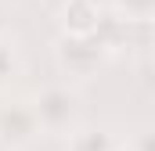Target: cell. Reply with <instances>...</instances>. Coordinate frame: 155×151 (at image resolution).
Returning a JSON list of instances; mask_svg holds the SVG:
<instances>
[{"instance_id":"1","label":"cell","mask_w":155,"mask_h":151,"mask_svg":"<svg viewBox=\"0 0 155 151\" xmlns=\"http://www.w3.org/2000/svg\"><path fill=\"white\" fill-rule=\"evenodd\" d=\"M33 112H36L40 133L47 137H72L83 126V101L79 90L69 83H51L33 97Z\"/></svg>"},{"instance_id":"2","label":"cell","mask_w":155,"mask_h":151,"mask_svg":"<svg viewBox=\"0 0 155 151\" xmlns=\"http://www.w3.org/2000/svg\"><path fill=\"white\" fill-rule=\"evenodd\" d=\"M108 54H112V47L97 36V33L94 36H69V33H61L58 43H54L58 69L65 76H72V79H90V76L108 61Z\"/></svg>"},{"instance_id":"3","label":"cell","mask_w":155,"mask_h":151,"mask_svg":"<svg viewBox=\"0 0 155 151\" xmlns=\"http://www.w3.org/2000/svg\"><path fill=\"white\" fill-rule=\"evenodd\" d=\"M40 137L33 101H4L0 104V148L22 151Z\"/></svg>"},{"instance_id":"4","label":"cell","mask_w":155,"mask_h":151,"mask_svg":"<svg viewBox=\"0 0 155 151\" xmlns=\"http://www.w3.org/2000/svg\"><path fill=\"white\" fill-rule=\"evenodd\" d=\"M101 7L94 0H65L61 4V25L69 36H94L101 29Z\"/></svg>"},{"instance_id":"5","label":"cell","mask_w":155,"mask_h":151,"mask_svg":"<svg viewBox=\"0 0 155 151\" xmlns=\"http://www.w3.org/2000/svg\"><path fill=\"white\" fill-rule=\"evenodd\" d=\"M116 137L108 130H94V126H79L76 133L69 137V151H116Z\"/></svg>"},{"instance_id":"6","label":"cell","mask_w":155,"mask_h":151,"mask_svg":"<svg viewBox=\"0 0 155 151\" xmlns=\"http://www.w3.org/2000/svg\"><path fill=\"white\" fill-rule=\"evenodd\" d=\"M112 11H116V18L134 22V25L155 22V0H112Z\"/></svg>"},{"instance_id":"7","label":"cell","mask_w":155,"mask_h":151,"mask_svg":"<svg viewBox=\"0 0 155 151\" xmlns=\"http://www.w3.org/2000/svg\"><path fill=\"white\" fill-rule=\"evenodd\" d=\"M15 72H18V50H15V43L0 40V83H7Z\"/></svg>"},{"instance_id":"8","label":"cell","mask_w":155,"mask_h":151,"mask_svg":"<svg viewBox=\"0 0 155 151\" xmlns=\"http://www.w3.org/2000/svg\"><path fill=\"white\" fill-rule=\"evenodd\" d=\"M126 151H155V126H141L126 140Z\"/></svg>"},{"instance_id":"9","label":"cell","mask_w":155,"mask_h":151,"mask_svg":"<svg viewBox=\"0 0 155 151\" xmlns=\"http://www.w3.org/2000/svg\"><path fill=\"white\" fill-rule=\"evenodd\" d=\"M116 151H126V148H116Z\"/></svg>"},{"instance_id":"10","label":"cell","mask_w":155,"mask_h":151,"mask_svg":"<svg viewBox=\"0 0 155 151\" xmlns=\"http://www.w3.org/2000/svg\"><path fill=\"white\" fill-rule=\"evenodd\" d=\"M152 47H155V40H152Z\"/></svg>"}]
</instances>
